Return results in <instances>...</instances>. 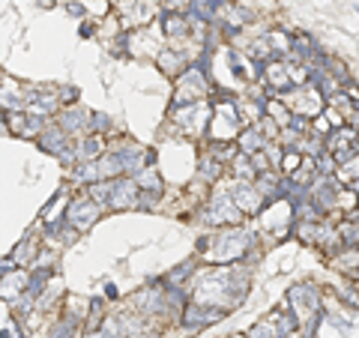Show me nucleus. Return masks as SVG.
I'll list each match as a JSON object with an SVG mask.
<instances>
[{"label": "nucleus", "instance_id": "obj_4", "mask_svg": "<svg viewBox=\"0 0 359 338\" xmlns=\"http://www.w3.org/2000/svg\"><path fill=\"white\" fill-rule=\"evenodd\" d=\"M111 183V192H108V204L105 207H111V210H129V207H138L141 204V188H138L132 183V177H114V180H108Z\"/></svg>", "mask_w": 359, "mask_h": 338}, {"label": "nucleus", "instance_id": "obj_19", "mask_svg": "<svg viewBox=\"0 0 359 338\" xmlns=\"http://www.w3.org/2000/svg\"><path fill=\"white\" fill-rule=\"evenodd\" d=\"M78 330V326L75 323H69V321H60L57 326H54V330H51V335H48V338H72V332Z\"/></svg>", "mask_w": 359, "mask_h": 338}, {"label": "nucleus", "instance_id": "obj_10", "mask_svg": "<svg viewBox=\"0 0 359 338\" xmlns=\"http://www.w3.org/2000/svg\"><path fill=\"white\" fill-rule=\"evenodd\" d=\"M156 66L162 69L165 75H171V78H177L180 72L186 69V57L177 51V48H159L156 51Z\"/></svg>", "mask_w": 359, "mask_h": 338}, {"label": "nucleus", "instance_id": "obj_8", "mask_svg": "<svg viewBox=\"0 0 359 338\" xmlns=\"http://www.w3.org/2000/svg\"><path fill=\"white\" fill-rule=\"evenodd\" d=\"M291 303L296 305L294 314L303 317V314L317 312V303H321V296H317L314 284H299V287H294V291H291Z\"/></svg>", "mask_w": 359, "mask_h": 338}, {"label": "nucleus", "instance_id": "obj_20", "mask_svg": "<svg viewBox=\"0 0 359 338\" xmlns=\"http://www.w3.org/2000/svg\"><path fill=\"white\" fill-rule=\"evenodd\" d=\"M66 13H69V15H75V18H81V22H84L87 6L81 3V0H66Z\"/></svg>", "mask_w": 359, "mask_h": 338}, {"label": "nucleus", "instance_id": "obj_18", "mask_svg": "<svg viewBox=\"0 0 359 338\" xmlns=\"http://www.w3.org/2000/svg\"><path fill=\"white\" fill-rule=\"evenodd\" d=\"M57 99H60V105H78V87H60Z\"/></svg>", "mask_w": 359, "mask_h": 338}, {"label": "nucleus", "instance_id": "obj_13", "mask_svg": "<svg viewBox=\"0 0 359 338\" xmlns=\"http://www.w3.org/2000/svg\"><path fill=\"white\" fill-rule=\"evenodd\" d=\"M264 144H266V138L257 132V126L243 129V132H239V138H237V153L252 156V153H257V150H264Z\"/></svg>", "mask_w": 359, "mask_h": 338}, {"label": "nucleus", "instance_id": "obj_7", "mask_svg": "<svg viewBox=\"0 0 359 338\" xmlns=\"http://www.w3.org/2000/svg\"><path fill=\"white\" fill-rule=\"evenodd\" d=\"M36 144L39 147H42V150L45 153H51V156H57L60 150H63V147H69V144H72V138H69L66 132H63V129H60L54 120L51 123H48L45 129H42V132H39L36 135Z\"/></svg>", "mask_w": 359, "mask_h": 338}, {"label": "nucleus", "instance_id": "obj_5", "mask_svg": "<svg viewBox=\"0 0 359 338\" xmlns=\"http://www.w3.org/2000/svg\"><path fill=\"white\" fill-rule=\"evenodd\" d=\"M90 111H84V108L78 105H63L60 111L54 114V123L63 129V132L69 138H81V135H90Z\"/></svg>", "mask_w": 359, "mask_h": 338}, {"label": "nucleus", "instance_id": "obj_14", "mask_svg": "<svg viewBox=\"0 0 359 338\" xmlns=\"http://www.w3.org/2000/svg\"><path fill=\"white\" fill-rule=\"evenodd\" d=\"M231 174H234V180H239V183H252L255 177H257L255 168H252V159L243 156V153H237L231 159Z\"/></svg>", "mask_w": 359, "mask_h": 338}, {"label": "nucleus", "instance_id": "obj_21", "mask_svg": "<svg viewBox=\"0 0 359 338\" xmlns=\"http://www.w3.org/2000/svg\"><path fill=\"white\" fill-rule=\"evenodd\" d=\"M168 13H180V9H189V0H159Z\"/></svg>", "mask_w": 359, "mask_h": 338}, {"label": "nucleus", "instance_id": "obj_3", "mask_svg": "<svg viewBox=\"0 0 359 338\" xmlns=\"http://www.w3.org/2000/svg\"><path fill=\"white\" fill-rule=\"evenodd\" d=\"M204 222L207 225H239L243 222V213L234 207L228 192H216V195H209V204L204 210Z\"/></svg>", "mask_w": 359, "mask_h": 338}, {"label": "nucleus", "instance_id": "obj_22", "mask_svg": "<svg viewBox=\"0 0 359 338\" xmlns=\"http://www.w3.org/2000/svg\"><path fill=\"white\" fill-rule=\"evenodd\" d=\"M78 33H81V36H93V33H96V24H93V22H81Z\"/></svg>", "mask_w": 359, "mask_h": 338}, {"label": "nucleus", "instance_id": "obj_16", "mask_svg": "<svg viewBox=\"0 0 359 338\" xmlns=\"http://www.w3.org/2000/svg\"><path fill=\"white\" fill-rule=\"evenodd\" d=\"M248 338H282V332H278V326H276L273 317H266V321L255 323V330H252V335H248Z\"/></svg>", "mask_w": 359, "mask_h": 338}, {"label": "nucleus", "instance_id": "obj_11", "mask_svg": "<svg viewBox=\"0 0 359 338\" xmlns=\"http://www.w3.org/2000/svg\"><path fill=\"white\" fill-rule=\"evenodd\" d=\"M36 255H39V240H33V236H27V240H22L15 248H13V255H9V261H13V266H33L36 264Z\"/></svg>", "mask_w": 359, "mask_h": 338}, {"label": "nucleus", "instance_id": "obj_23", "mask_svg": "<svg viewBox=\"0 0 359 338\" xmlns=\"http://www.w3.org/2000/svg\"><path fill=\"white\" fill-rule=\"evenodd\" d=\"M57 3V0H39V6H42V9H51Z\"/></svg>", "mask_w": 359, "mask_h": 338}, {"label": "nucleus", "instance_id": "obj_2", "mask_svg": "<svg viewBox=\"0 0 359 338\" xmlns=\"http://www.w3.org/2000/svg\"><path fill=\"white\" fill-rule=\"evenodd\" d=\"M99 216H102V207L93 204L87 195H75L63 210V222L81 234V231H87V227H93L99 222Z\"/></svg>", "mask_w": 359, "mask_h": 338}, {"label": "nucleus", "instance_id": "obj_15", "mask_svg": "<svg viewBox=\"0 0 359 338\" xmlns=\"http://www.w3.org/2000/svg\"><path fill=\"white\" fill-rule=\"evenodd\" d=\"M222 174H225V165H222V162H216L213 156H207L204 162H201V171H198V177H201L204 183H216V180H222Z\"/></svg>", "mask_w": 359, "mask_h": 338}, {"label": "nucleus", "instance_id": "obj_17", "mask_svg": "<svg viewBox=\"0 0 359 338\" xmlns=\"http://www.w3.org/2000/svg\"><path fill=\"white\" fill-rule=\"evenodd\" d=\"M195 273V261H186L183 266H177V270H171V273H168V278H165V284H183L186 282V278L189 275H192Z\"/></svg>", "mask_w": 359, "mask_h": 338}, {"label": "nucleus", "instance_id": "obj_1", "mask_svg": "<svg viewBox=\"0 0 359 338\" xmlns=\"http://www.w3.org/2000/svg\"><path fill=\"white\" fill-rule=\"evenodd\" d=\"M209 93L207 84V72L201 66H186L177 75V93H174V105H195Z\"/></svg>", "mask_w": 359, "mask_h": 338}, {"label": "nucleus", "instance_id": "obj_9", "mask_svg": "<svg viewBox=\"0 0 359 338\" xmlns=\"http://www.w3.org/2000/svg\"><path fill=\"white\" fill-rule=\"evenodd\" d=\"M75 147V159L78 162H93V159H99L105 153V138L102 135H81V141L72 144Z\"/></svg>", "mask_w": 359, "mask_h": 338}, {"label": "nucleus", "instance_id": "obj_6", "mask_svg": "<svg viewBox=\"0 0 359 338\" xmlns=\"http://www.w3.org/2000/svg\"><path fill=\"white\" fill-rule=\"evenodd\" d=\"M231 201H234V207H237V210L243 213V216H252V213H257V210H264V207H266V201L255 192L252 183H239V180H234Z\"/></svg>", "mask_w": 359, "mask_h": 338}, {"label": "nucleus", "instance_id": "obj_12", "mask_svg": "<svg viewBox=\"0 0 359 338\" xmlns=\"http://www.w3.org/2000/svg\"><path fill=\"white\" fill-rule=\"evenodd\" d=\"M159 22H162V33L168 39H177V36H189V18L183 13H165L159 15Z\"/></svg>", "mask_w": 359, "mask_h": 338}]
</instances>
